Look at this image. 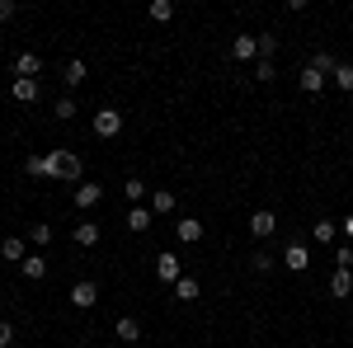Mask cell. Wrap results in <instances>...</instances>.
Here are the masks:
<instances>
[{
    "label": "cell",
    "mask_w": 353,
    "mask_h": 348,
    "mask_svg": "<svg viewBox=\"0 0 353 348\" xmlns=\"http://www.w3.org/2000/svg\"><path fill=\"white\" fill-rule=\"evenodd\" d=\"M48 179H61V184H85V165H81V151H66V146H52L48 156Z\"/></svg>",
    "instance_id": "1"
},
{
    "label": "cell",
    "mask_w": 353,
    "mask_h": 348,
    "mask_svg": "<svg viewBox=\"0 0 353 348\" xmlns=\"http://www.w3.org/2000/svg\"><path fill=\"white\" fill-rule=\"evenodd\" d=\"M90 127H94V136H104V141H113V136L123 132V113H118V108H94Z\"/></svg>",
    "instance_id": "2"
},
{
    "label": "cell",
    "mask_w": 353,
    "mask_h": 348,
    "mask_svg": "<svg viewBox=\"0 0 353 348\" xmlns=\"http://www.w3.org/2000/svg\"><path fill=\"white\" fill-rule=\"evenodd\" d=\"M156 278H161V287H174V283L184 278V259L170 254V249H161V254H156Z\"/></svg>",
    "instance_id": "3"
},
{
    "label": "cell",
    "mask_w": 353,
    "mask_h": 348,
    "mask_svg": "<svg viewBox=\"0 0 353 348\" xmlns=\"http://www.w3.org/2000/svg\"><path fill=\"white\" fill-rule=\"evenodd\" d=\"M283 268H288V273H306V268H311V249H306V240H288L283 245Z\"/></svg>",
    "instance_id": "4"
},
{
    "label": "cell",
    "mask_w": 353,
    "mask_h": 348,
    "mask_svg": "<svg viewBox=\"0 0 353 348\" xmlns=\"http://www.w3.org/2000/svg\"><path fill=\"white\" fill-rule=\"evenodd\" d=\"M250 236L264 245V240H273L278 236V212H269V207H259V212L250 216Z\"/></svg>",
    "instance_id": "5"
},
{
    "label": "cell",
    "mask_w": 353,
    "mask_h": 348,
    "mask_svg": "<svg viewBox=\"0 0 353 348\" xmlns=\"http://www.w3.org/2000/svg\"><path fill=\"white\" fill-rule=\"evenodd\" d=\"M71 306H76V311H94V306H99V287H94L90 278H81V283L71 287Z\"/></svg>",
    "instance_id": "6"
},
{
    "label": "cell",
    "mask_w": 353,
    "mask_h": 348,
    "mask_svg": "<svg viewBox=\"0 0 353 348\" xmlns=\"http://www.w3.org/2000/svg\"><path fill=\"white\" fill-rule=\"evenodd\" d=\"M10 71H14L19 81H38V76H43V57H38V52H19Z\"/></svg>",
    "instance_id": "7"
},
{
    "label": "cell",
    "mask_w": 353,
    "mask_h": 348,
    "mask_svg": "<svg viewBox=\"0 0 353 348\" xmlns=\"http://www.w3.org/2000/svg\"><path fill=\"white\" fill-rule=\"evenodd\" d=\"M99 198H104V188L94 184V179H85V184L76 188V193H71V203H76L81 212H90V207H99Z\"/></svg>",
    "instance_id": "8"
},
{
    "label": "cell",
    "mask_w": 353,
    "mask_h": 348,
    "mask_svg": "<svg viewBox=\"0 0 353 348\" xmlns=\"http://www.w3.org/2000/svg\"><path fill=\"white\" fill-rule=\"evenodd\" d=\"M0 254H5L10 264H24L28 254H33V249H28V236H5V240H0Z\"/></svg>",
    "instance_id": "9"
},
{
    "label": "cell",
    "mask_w": 353,
    "mask_h": 348,
    "mask_svg": "<svg viewBox=\"0 0 353 348\" xmlns=\"http://www.w3.org/2000/svg\"><path fill=\"white\" fill-rule=\"evenodd\" d=\"M231 57H236V61H259V38H254V33H241V38H236V43H231Z\"/></svg>",
    "instance_id": "10"
},
{
    "label": "cell",
    "mask_w": 353,
    "mask_h": 348,
    "mask_svg": "<svg viewBox=\"0 0 353 348\" xmlns=\"http://www.w3.org/2000/svg\"><path fill=\"white\" fill-rule=\"evenodd\" d=\"M61 81H66V90H81V85L90 81V66H85L81 57H71V61L61 66Z\"/></svg>",
    "instance_id": "11"
},
{
    "label": "cell",
    "mask_w": 353,
    "mask_h": 348,
    "mask_svg": "<svg viewBox=\"0 0 353 348\" xmlns=\"http://www.w3.org/2000/svg\"><path fill=\"white\" fill-rule=\"evenodd\" d=\"M10 94H14V104H38V94H43V85L38 81H10Z\"/></svg>",
    "instance_id": "12"
},
{
    "label": "cell",
    "mask_w": 353,
    "mask_h": 348,
    "mask_svg": "<svg viewBox=\"0 0 353 348\" xmlns=\"http://www.w3.org/2000/svg\"><path fill=\"white\" fill-rule=\"evenodd\" d=\"M113 334L123 339V348H132L137 339H141V320H137V316H118V325H113Z\"/></svg>",
    "instance_id": "13"
},
{
    "label": "cell",
    "mask_w": 353,
    "mask_h": 348,
    "mask_svg": "<svg viewBox=\"0 0 353 348\" xmlns=\"http://www.w3.org/2000/svg\"><path fill=\"white\" fill-rule=\"evenodd\" d=\"M174 236L184 245H198L203 240V221H198V216H179V221H174Z\"/></svg>",
    "instance_id": "14"
},
{
    "label": "cell",
    "mask_w": 353,
    "mask_h": 348,
    "mask_svg": "<svg viewBox=\"0 0 353 348\" xmlns=\"http://www.w3.org/2000/svg\"><path fill=\"white\" fill-rule=\"evenodd\" d=\"M349 292H353V268H334V273H330V296L344 301Z\"/></svg>",
    "instance_id": "15"
},
{
    "label": "cell",
    "mask_w": 353,
    "mask_h": 348,
    "mask_svg": "<svg viewBox=\"0 0 353 348\" xmlns=\"http://www.w3.org/2000/svg\"><path fill=\"white\" fill-rule=\"evenodd\" d=\"M19 273H24L28 283H38V278H48V254H38V249H33V254H28L24 264H19Z\"/></svg>",
    "instance_id": "16"
},
{
    "label": "cell",
    "mask_w": 353,
    "mask_h": 348,
    "mask_svg": "<svg viewBox=\"0 0 353 348\" xmlns=\"http://www.w3.org/2000/svg\"><path fill=\"white\" fill-rule=\"evenodd\" d=\"M297 85H301V90H306V94H321V90H325V85H330V76H321L316 66H301Z\"/></svg>",
    "instance_id": "17"
},
{
    "label": "cell",
    "mask_w": 353,
    "mask_h": 348,
    "mask_svg": "<svg viewBox=\"0 0 353 348\" xmlns=\"http://www.w3.org/2000/svg\"><path fill=\"white\" fill-rule=\"evenodd\" d=\"M174 207H179V203H174L170 188H156V193H151V216H174Z\"/></svg>",
    "instance_id": "18"
},
{
    "label": "cell",
    "mask_w": 353,
    "mask_h": 348,
    "mask_svg": "<svg viewBox=\"0 0 353 348\" xmlns=\"http://www.w3.org/2000/svg\"><path fill=\"white\" fill-rule=\"evenodd\" d=\"M99 236H104V231H99L94 221H81V226L71 231V240L81 245V249H94V245H99Z\"/></svg>",
    "instance_id": "19"
},
{
    "label": "cell",
    "mask_w": 353,
    "mask_h": 348,
    "mask_svg": "<svg viewBox=\"0 0 353 348\" xmlns=\"http://www.w3.org/2000/svg\"><path fill=\"white\" fill-rule=\"evenodd\" d=\"M198 292H203V283H198L193 273H184V278L174 283V301H198Z\"/></svg>",
    "instance_id": "20"
},
{
    "label": "cell",
    "mask_w": 353,
    "mask_h": 348,
    "mask_svg": "<svg viewBox=\"0 0 353 348\" xmlns=\"http://www.w3.org/2000/svg\"><path fill=\"white\" fill-rule=\"evenodd\" d=\"M278 264H283V259H278L273 249H254V254H250V268H254V273H273Z\"/></svg>",
    "instance_id": "21"
},
{
    "label": "cell",
    "mask_w": 353,
    "mask_h": 348,
    "mask_svg": "<svg viewBox=\"0 0 353 348\" xmlns=\"http://www.w3.org/2000/svg\"><path fill=\"white\" fill-rule=\"evenodd\" d=\"M128 231H151V207H128Z\"/></svg>",
    "instance_id": "22"
},
{
    "label": "cell",
    "mask_w": 353,
    "mask_h": 348,
    "mask_svg": "<svg viewBox=\"0 0 353 348\" xmlns=\"http://www.w3.org/2000/svg\"><path fill=\"white\" fill-rule=\"evenodd\" d=\"M334 236H339V221L321 216V221H316V245H334Z\"/></svg>",
    "instance_id": "23"
},
{
    "label": "cell",
    "mask_w": 353,
    "mask_h": 348,
    "mask_svg": "<svg viewBox=\"0 0 353 348\" xmlns=\"http://www.w3.org/2000/svg\"><path fill=\"white\" fill-rule=\"evenodd\" d=\"M330 81L339 85V90H344V94H353V61H339V66H334V76H330Z\"/></svg>",
    "instance_id": "24"
},
{
    "label": "cell",
    "mask_w": 353,
    "mask_h": 348,
    "mask_svg": "<svg viewBox=\"0 0 353 348\" xmlns=\"http://www.w3.org/2000/svg\"><path fill=\"white\" fill-rule=\"evenodd\" d=\"M146 14H151L156 24H170V19H174V0H151V10H146Z\"/></svg>",
    "instance_id": "25"
},
{
    "label": "cell",
    "mask_w": 353,
    "mask_h": 348,
    "mask_svg": "<svg viewBox=\"0 0 353 348\" xmlns=\"http://www.w3.org/2000/svg\"><path fill=\"white\" fill-rule=\"evenodd\" d=\"M28 245H33V249H48V245H52V226H43V221L28 226Z\"/></svg>",
    "instance_id": "26"
},
{
    "label": "cell",
    "mask_w": 353,
    "mask_h": 348,
    "mask_svg": "<svg viewBox=\"0 0 353 348\" xmlns=\"http://www.w3.org/2000/svg\"><path fill=\"white\" fill-rule=\"evenodd\" d=\"M76 113H81V108H76V99H71V94H61V99L52 104V118H61V123H71Z\"/></svg>",
    "instance_id": "27"
},
{
    "label": "cell",
    "mask_w": 353,
    "mask_h": 348,
    "mask_svg": "<svg viewBox=\"0 0 353 348\" xmlns=\"http://www.w3.org/2000/svg\"><path fill=\"white\" fill-rule=\"evenodd\" d=\"M24 174H28V179H48V161H43L38 151H33V156H24Z\"/></svg>",
    "instance_id": "28"
},
{
    "label": "cell",
    "mask_w": 353,
    "mask_h": 348,
    "mask_svg": "<svg viewBox=\"0 0 353 348\" xmlns=\"http://www.w3.org/2000/svg\"><path fill=\"white\" fill-rule=\"evenodd\" d=\"M259 38V61H273L278 57V33H254Z\"/></svg>",
    "instance_id": "29"
},
{
    "label": "cell",
    "mask_w": 353,
    "mask_h": 348,
    "mask_svg": "<svg viewBox=\"0 0 353 348\" xmlns=\"http://www.w3.org/2000/svg\"><path fill=\"white\" fill-rule=\"evenodd\" d=\"M123 193H128V203H132V207H141V198H146L151 188L141 184V179H128V184H123Z\"/></svg>",
    "instance_id": "30"
},
{
    "label": "cell",
    "mask_w": 353,
    "mask_h": 348,
    "mask_svg": "<svg viewBox=\"0 0 353 348\" xmlns=\"http://www.w3.org/2000/svg\"><path fill=\"white\" fill-rule=\"evenodd\" d=\"M311 66H316L321 76H334V66H339V57H334V52H316V61H311Z\"/></svg>",
    "instance_id": "31"
},
{
    "label": "cell",
    "mask_w": 353,
    "mask_h": 348,
    "mask_svg": "<svg viewBox=\"0 0 353 348\" xmlns=\"http://www.w3.org/2000/svg\"><path fill=\"white\" fill-rule=\"evenodd\" d=\"M273 76H278V66H273V61H254V76H250V81H259V85H269Z\"/></svg>",
    "instance_id": "32"
},
{
    "label": "cell",
    "mask_w": 353,
    "mask_h": 348,
    "mask_svg": "<svg viewBox=\"0 0 353 348\" xmlns=\"http://www.w3.org/2000/svg\"><path fill=\"white\" fill-rule=\"evenodd\" d=\"M334 268H353V245H334Z\"/></svg>",
    "instance_id": "33"
},
{
    "label": "cell",
    "mask_w": 353,
    "mask_h": 348,
    "mask_svg": "<svg viewBox=\"0 0 353 348\" xmlns=\"http://www.w3.org/2000/svg\"><path fill=\"white\" fill-rule=\"evenodd\" d=\"M14 14H19V5H14V0H0V24H10Z\"/></svg>",
    "instance_id": "34"
},
{
    "label": "cell",
    "mask_w": 353,
    "mask_h": 348,
    "mask_svg": "<svg viewBox=\"0 0 353 348\" xmlns=\"http://www.w3.org/2000/svg\"><path fill=\"white\" fill-rule=\"evenodd\" d=\"M10 344H14V325L0 320V348H10Z\"/></svg>",
    "instance_id": "35"
},
{
    "label": "cell",
    "mask_w": 353,
    "mask_h": 348,
    "mask_svg": "<svg viewBox=\"0 0 353 348\" xmlns=\"http://www.w3.org/2000/svg\"><path fill=\"white\" fill-rule=\"evenodd\" d=\"M339 231H344V240H349V245H353V212H349V216H344V221H339Z\"/></svg>",
    "instance_id": "36"
},
{
    "label": "cell",
    "mask_w": 353,
    "mask_h": 348,
    "mask_svg": "<svg viewBox=\"0 0 353 348\" xmlns=\"http://www.w3.org/2000/svg\"><path fill=\"white\" fill-rule=\"evenodd\" d=\"M0 320H5V316H0Z\"/></svg>",
    "instance_id": "37"
}]
</instances>
